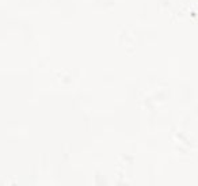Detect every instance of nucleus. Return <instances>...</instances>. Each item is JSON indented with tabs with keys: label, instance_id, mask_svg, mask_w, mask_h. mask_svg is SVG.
I'll return each instance as SVG.
<instances>
[]
</instances>
